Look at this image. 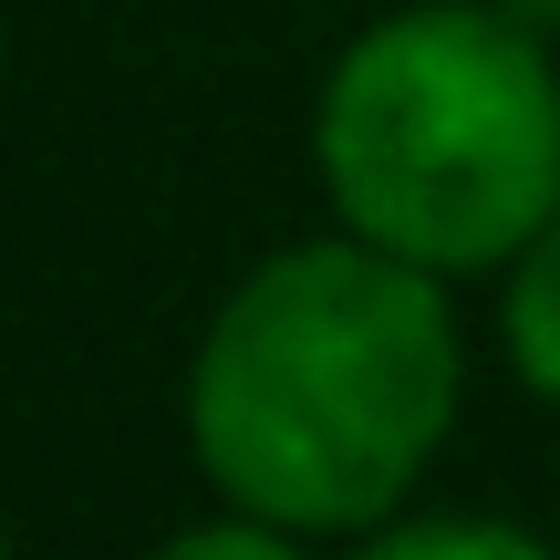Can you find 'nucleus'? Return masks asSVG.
Returning <instances> with one entry per match:
<instances>
[{
	"instance_id": "obj_1",
	"label": "nucleus",
	"mask_w": 560,
	"mask_h": 560,
	"mask_svg": "<svg viewBox=\"0 0 560 560\" xmlns=\"http://www.w3.org/2000/svg\"><path fill=\"white\" fill-rule=\"evenodd\" d=\"M467 353L446 280L353 240H301L240 270L187 353V457L249 520L363 540L405 520L457 436Z\"/></svg>"
},
{
	"instance_id": "obj_2",
	"label": "nucleus",
	"mask_w": 560,
	"mask_h": 560,
	"mask_svg": "<svg viewBox=\"0 0 560 560\" xmlns=\"http://www.w3.org/2000/svg\"><path fill=\"white\" fill-rule=\"evenodd\" d=\"M312 166L353 240L436 280L509 270L560 219V62L499 0H405L332 52Z\"/></svg>"
},
{
	"instance_id": "obj_3",
	"label": "nucleus",
	"mask_w": 560,
	"mask_h": 560,
	"mask_svg": "<svg viewBox=\"0 0 560 560\" xmlns=\"http://www.w3.org/2000/svg\"><path fill=\"white\" fill-rule=\"evenodd\" d=\"M499 342H509V374L540 405H560V219L499 270Z\"/></svg>"
},
{
	"instance_id": "obj_4",
	"label": "nucleus",
	"mask_w": 560,
	"mask_h": 560,
	"mask_svg": "<svg viewBox=\"0 0 560 560\" xmlns=\"http://www.w3.org/2000/svg\"><path fill=\"white\" fill-rule=\"evenodd\" d=\"M353 560H560V550L529 540L520 520H384L353 540Z\"/></svg>"
},
{
	"instance_id": "obj_5",
	"label": "nucleus",
	"mask_w": 560,
	"mask_h": 560,
	"mask_svg": "<svg viewBox=\"0 0 560 560\" xmlns=\"http://www.w3.org/2000/svg\"><path fill=\"white\" fill-rule=\"evenodd\" d=\"M145 560H301V529L229 509V520H198V529H177V540H156Z\"/></svg>"
},
{
	"instance_id": "obj_6",
	"label": "nucleus",
	"mask_w": 560,
	"mask_h": 560,
	"mask_svg": "<svg viewBox=\"0 0 560 560\" xmlns=\"http://www.w3.org/2000/svg\"><path fill=\"white\" fill-rule=\"evenodd\" d=\"M499 11H509V21H520V32H540V42L560 32V0H499Z\"/></svg>"
},
{
	"instance_id": "obj_7",
	"label": "nucleus",
	"mask_w": 560,
	"mask_h": 560,
	"mask_svg": "<svg viewBox=\"0 0 560 560\" xmlns=\"http://www.w3.org/2000/svg\"><path fill=\"white\" fill-rule=\"evenodd\" d=\"M0 83H11V32H0Z\"/></svg>"
},
{
	"instance_id": "obj_8",
	"label": "nucleus",
	"mask_w": 560,
	"mask_h": 560,
	"mask_svg": "<svg viewBox=\"0 0 560 560\" xmlns=\"http://www.w3.org/2000/svg\"><path fill=\"white\" fill-rule=\"evenodd\" d=\"M0 560H11V520H0Z\"/></svg>"
}]
</instances>
